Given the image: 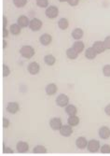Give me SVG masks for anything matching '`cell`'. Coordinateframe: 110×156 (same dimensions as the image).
<instances>
[{"label":"cell","instance_id":"obj_1","mask_svg":"<svg viewBox=\"0 0 110 156\" xmlns=\"http://www.w3.org/2000/svg\"><path fill=\"white\" fill-rule=\"evenodd\" d=\"M35 52H36L35 51V49L32 46H30V45H24L20 50L21 55L22 56L23 58H25V59H30V58H32L33 56L35 55Z\"/></svg>","mask_w":110,"mask_h":156},{"label":"cell","instance_id":"obj_2","mask_svg":"<svg viewBox=\"0 0 110 156\" xmlns=\"http://www.w3.org/2000/svg\"><path fill=\"white\" fill-rule=\"evenodd\" d=\"M87 149L91 153H96L98 152L101 149V145L100 142L97 139H91L89 142H88V146Z\"/></svg>","mask_w":110,"mask_h":156},{"label":"cell","instance_id":"obj_3","mask_svg":"<svg viewBox=\"0 0 110 156\" xmlns=\"http://www.w3.org/2000/svg\"><path fill=\"white\" fill-rule=\"evenodd\" d=\"M45 14L50 19H55L59 15V9L56 6H49L46 9Z\"/></svg>","mask_w":110,"mask_h":156},{"label":"cell","instance_id":"obj_4","mask_svg":"<svg viewBox=\"0 0 110 156\" xmlns=\"http://www.w3.org/2000/svg\"><path fill=\"white\" fill-rule=\"evenodd\" d=\"M55 102H56V105L58 107H60V108H65L68 105V103H69V97H68L64 94H59L57 96Z\"/></svg>","mask_w":110,"mask_h":156},{"label":"cell","instance_id":"obj_5","mask_svg":"<svg viewBox=\"0 0 110 156\" xmlns=\"http://www.w3.org/2000/svg\"><path fill=\"white\" fill-rule=\"evenodd\" d=\"M42 25H43V23L41 22V20H39L38 18H33L30 21L29 28L34 32H37L42 28Z\"/></svg>","mask_w":110,"mask_h":156},{"label":"cell","instance_id":"obj_6","mask_svg":"<svg viewBox=\"0 0 110 156\" xmlns=\"http://www.w3.org/2000/svg\"><path fill=\"white\" fill-rule=\"evenodd\" d=\"M50 128L54 131H57V130H60L61 127L63 126V122L60 118L58 117H55V118H52L50 119Z\"/></svg>","mask_w":110,"mask_h":156},{"label":"cell","instance_id":"obj_7","mask_svg":"<svg viewBox=\"0 0 110 156\" xmlns=\"http://www.w3.org/2000/svg\"><path fill=\"white\" fill-rule=\"evenodd\" d=\"M59 131H60V135L63 136H64V137H69L73 134V128H72V126L69 125L68 123L65 124V125H63Z\"/></svg>","mask_w":110,"mask_h":156},{"label":"cell","instance_id":"obj_8","mask_svg":"<svg viewBox=\"0 0 110 156\" xmlns=\"http://www.w3.org/2000/svg\"><path fill=\"white\" fill-rule=\"evenodd\" d=\"M27 70L31 75H36L40 71V66L36 62H32L27 66Z\"/></svg>","mask_w":110,"mask_h":156},{"label":"cell","instance_id":"obj_9","mask_svg":"<svg viewBox=\"0 0 110 156\" xmlns=\"http://www.w3.org/2000/svg\"><path fill=\"white\" fill-rule=\"evenodd\" d=\"M20 110V106L17 102H9L7 106V111L10 114H16Z\"/></svg>","mask_w":110,"mask_h":156},{"label":"cell","instance_id":"obj_10","mask_svg":"<svg viewBox=\"0 0 110 156\" xmlns=\"http://www.w3.org/2000/svg\"><path fill=\"white\" fill-rule=\"evenodd\" d=\"M88 142H89V141L86 139V137H84V136H79L76 140V146L79 150H84V149L87 148Z\"/></svg>","mask_w":110,"mask_h":156},{"label":"cell","instance_id":"obj_11","mask_svg":"<svg viewBox=\"0 0 110 156\" xmlns=\"http://www.w3.org/2000/svg\"><path fill=\"white\" fill-rule=\"evenodd\" d=\"M51 41H52V37L48 33L41 35L40 37H39V42L43 46H49L51 43Z\"/></svg>","mask_w":110,"mask_h":156},{"label":"cell","instance_id":"obj_12","mask_svg":"<svg viewBox=\"0 0 110 156\" xmlns=\"http://www.w3.org/2000/svg\"><path fill=\"white\" fill-rule=\"evenodd\" d=\"M16 150L19 153H25L29 151V145L24 141H19L16 145Z\"/></svg>","mask_w":110,"mask_h":156},{"label":"cell","instance_id":"obj_13","mask_svg":"<svg viewBox=\"0 0 110 156\" xmlns=\"http://www.w3.org/2000/svg\"><path fill=\"white\" fill-rule=\"evenodd\" d=\"M98 134L102 139H107L110 137V128L107 126H102L98 131Z\"/></svg>","mask_w":110,"mask_h":156},{"label":"cell","instance_id":"obj_14","mask_svg":"<svg viewBox=\"0 0 110 156\" xmlns=\"http://www.w3.org/2000/svg\"><path fill=\"white\" fill-rule=\"evenodd\" d=\"M17 23L22 27V28H25V27H28L30 24V20L29 18L25 16V15H22L18 18L17 20Z\"/></svg>","mask_w":110,"mask_h":156},{"label":"cell","instance_id":"obj_15","mask_svg":"<svg viewBox=\"0 0 110 156\" xmlns=\"http://www.w3.org/2000/svg\"><path fill=\"white\" fill-rule=\"evenodd\" d=\"M93 49L97 51L98 54L100 53H103L106 49H105V43H104V41H95L93 45H92Z\"/></svg>","mask_w":110,"mask_h":156},{"label":"cell","instance_id":"obj_16","mask_svg":"<svg viewBox=\"0 0 110 156\" xmlns=\"http://www.w3.org/2000/svg\"><path fill=\"white\" fill-rule=\"evenodd\" d=\"M45 91H46V94L48 95H53L57 93L58 91V87H57V85L55 84V83H50L48 84L46 88H45Z\"/></svg>","mask_w":110,"mask_h":156},{"label":"cell","instance_id":"obj_17","mask_svg":"<svg viewBox=\"0 0 110 156\" xmlns=\"http://www.w3.org/2000/svg\"><path fill=\"white\" fill-rule=\"evenodd\" d=\"M97 51H96L93 47H90L88 48L86 51H85V57L88 59V60H93L95 59V57L97 56Z\"/></svg>","mask_w":110,"mask_h":156},{"label":"cell","instance_id":"obj_18","mask_svg":"<svg viewBox=\"0 0 110 156\" xmlns=\"http://www.w3.org/2000/svg\"><path fill=\"white\" fill-rule=\"evenodd\" d=\"M72 48L77 53H81V52H83V51L85 50V45H84V43L81 40H77L76 42H74Z\"/></svg>","mask_w":110,"mask_h":156},{"label":"cell","instance_id":"obj_19","mask_svg":"<svg viewBox=\"0 0 110 156\" xmlns=\"http://www.w3.org/2000/svg\"><path fill=\"white\" fill-rule=\"evenodd\" d=\"M71 35H72V37L75 40H80L84 36V32H83V30L81 29V28L77 27V28H75V29L72 31Z\"/></svg>","mask_w":110,"mask_h":156},{"label":"cell","instance_id":"obj_20","mask_svg":"<svg viewBox=\"0 0 110 156\" xmlns=\"http://www.w3.org/2000/svg\"><path fill=\"white\" fill-rule=\"evenodd\" d=\"M9 31L13 36H19L22 31V27L18 23H12L9 27Z\"/></svg>","mask_w":110,"mask_h":156},{"label":"cell","instance_id":"obj_21","mask_svg":"<svg viewBox=\"0 0 110 156\" xmlns=\"http://www.w3.org/2000/svg\"><path fill=\"white\" fill-rule=\"evenodd\" d=\"M66 56H67V58L68 59H70V60H76L77 57H78V54L73 48H69V49H67L66 51Z\"/></svg>","mask_w":110,"mask_h":156},{"label":"cell","instance_id":"obj_22","mask_svg":"<svg viewBox=\"0 0 110 156\" xmlns=\"http://www.w3.org/2000/svg\"><path fill=\"white\" fill-rule=\"evenodd\" d=\"M67 123L71 125L72 127H75V126H77L79 124V118L77 116V115H72V116H69L67 119Z\"/></svg>","mask_w":110,"mask_h":156},{"label":"cell","instance_id":"obj_23","mask_svg":"<svg viewBox=\"0 0 110 156\" xmlns=\"http://www.w3.org/2000/svg\"><path fill=\"white\" fill-rule=\"evenodd\" d=\"M65 112L67 115L72 116V115H77V108L76 106L74 105H67L65 107Z\"/></svg>","mask_w":110,"mask_h":156},{"label":"cell","instance_id":"obj_24","mask_svg":"<svg viewBox=\"0 0 110 156\" xmlns=\"http://www.w3.org/2000/svg\"><path fill=\"white\" fill-rule=\"evenodd\" d=\"M44 62L47 66H51L55 64V62H56V58H55V56L52 54H48L44 57Z\"/></svg>","mask_w":110,"mask_h":156},{"label":"cell","instance_id":"obj_25","mask_svg":"<svg viewBox=\"0 0 110 156\" xmlns=\"http://www.w3.org/2000/svg\"><path fill=\"white\" fill-rule=\"evenodd\" d=\"M58 26L61 30H65L69 26V21H68L66 18H61L58 21Z\"/></svg>","mask_w":110,"mask_h":156},{"label":"cell","instance_id":"obj_26","mask_svg":"<svg viewBox=\"0 0 110 156\" xmlns=\"http://www.w3.org/2000/svg\"><path fill=\"white\" fill-rule=\"evenodd\" d=\"M47 149L46 147H44L43 145H36L34 150H33V152L34 153H36V154H43V153H47Z\"/></svg>","mask_w":110,"mask_h":156},{"label":"cell","instance_id":"obj_27","mask_svg":"<svg viewBox=\"0 0 110 156\" xmlns=\"http://www.w3.org/2000/svg\"><path fill=\"white\" fill-rule=\"evenodd\" d=\"M36 3L37 7L42 9H47L49 7V0H36Z\"/></svg>","mask_w":110,"mask_h":156},{"label":"cell","instance_id":"obj_28","mask_svg":"<svg viewBox=\"0 0 110 156\" xmlns=\"http://www.w3.org/2000/svg\"><path fill=\"white\" fill-rule=\"evenodd\" d=\"M13 4L15 5L16 8H23L27 4V0H13Z\"/></svg>","mask_w":110,"mask_h":156},{"label":"cell","instance_id":"obj_29","mask_svg":"<svg viewBox=\"0 0 110 156\" xmlns=\"http://www.w3.org/2000/svg\"><path fill=\"white\" fill-rule=\"evenodd\" d=\"M100 151L103 154H108V153H110V145L109 144H105V145L101 146Z\"/></svg>","mask_w":110,"mask_h":156},{"label":"cell","instance_id":"obj_30","mask_svg":"<svg viewBox=\"0 0 110 156\" xmlns=\"http://www.w3.org/2000/svg\"><path fill=\"white\" fill-rule=\"evenodd\" d=\"M103 74L105 77H110V65H105L103 67Z\"/></svg>","mask_w":110,"mask_h":156},{"label":"cell","instance_id":"obj_31","mask_svg":"<svg viewBox=\"0 0 110 156\" xmlns=\"http://www.w3.org/2000/svg\"><path fill=\"white\" fill-rule=\"evenodd\" d=\"M9 74H10L9 67L7 65H4L3 66V76L4 77H8V76H9Z\"/></svg>","mask_w":110,"mask_h":156},{"label":"cell","instance_id":"obj_32","mask_svg":"<svg viewBox=\"0 0 110 156\" xmlns=\"http://www.w3.org/2000/svg\"><path fill=\"white\" fill-rule=\"evenodd\" d=\"M104 43H105V49H106V50H110V35H109V36H107V37L105 38Z\"/></svg>","mask_w":110,"mask_h":156},{"label":"cell","instance_id":"obj_33","mask_svg":"<svg viewBox=\"0 0 110 156\" xmlns=\"http://www.w3.org/2000/svg\"><path fill=\"white\" fill-rule=\"evenodd\" d=\"M3 153H14V151H13L11 148H9V147H6L5 145H4V147H3Z\"/></svg>","mask_w":110,"mask_h":156},{"label":"cell","instance_id":"obj_34","mask_svg":"<svg viewBox=\"0 0 110 156\" xmlns=\"http://www.w3.org/2000/svg\"><path fill=\"white\" fill-rule=\"evenodd\" d=\"M67 3L69 4L71 7H76V6H77V5H78L79 0H68Z\"/></svg>","mask_w":110,"mask_h":156},{"label":"cell","instance_id":"obj_35","mask_svg":"<svg viewBox=\"0 0 110 156\" xmlns=\"http://www.w3.org/2000/svg\"><path fill=\"white\" fill-rule=\"evenodd\" d=\"M9 124H10L9 120L7 119V118H4V119H3V126L5 127V128H8V127L9 126Z\"/></svg>","mask_w":110,"mask_h":156},{"label":"cell","instance_id":"obj_36","mask_svg":"<svg viewBox=\"0 0 110 156\" xmlns=\"http://www.w3.org/2000/svg\"><path fill=\"white\" fill-rule=\"evenodd\" d=\"M9 32H10V31H9V29H8L7 27H4V28H3V37L6 38L7 37H9Z\"/></svg>","mask_w":110,"mask_h":156},{"label":"cell","instance_id":"obj_37","mask_svg":"<svg viewBox=\"0 0 110 156\" xmlns=\"http://www.w3.org/2000/svg\"><path fill=\"white\" fill-rule=\"evenodd\" d=\"M105 112L107 116H110V104H108L105 108Z\"/></svg>","mask_w":110,"mask_h":156},{"label":"cell","instance_id":"obj_38","mask_svg":"<svg viewBox=\"0 0 110 156\" xmlns=\"http://www.w3.org/2000/svg\"><path fill=\"white\" fill-rule=\"evenodd\" d=\"M7 25H8V19L6 16H3V28L7 27Z\"/></svg>","mask_w":110,"mask_h":156},{"label":"cell","instance_id":"obj_39","mask_svg":"<svg viewBox=\"0 0 110 156\" xmlns=\"http://www.w3.org/2000/svg\"><path fill=\"white\" fill-rule=\"evenodd\" d=\"M8 46V42L6 40H3V49H6Z\"/></svg>","mask_w":110,"mask_h":156},{"label":"cell","instance_id":"obj_40","mask_svg":"<svg viewBox=\"0 0 110 156\" xmlns=\"http://www.w3.org/2000/svg\"><path fill=\"white\" fill-rule=\"evenodd\" d=\"M59 2H61V3H64V2H67L68 0H58Z\"/></svg>","mask_w":110,"mask_h":156}]
</instances>
